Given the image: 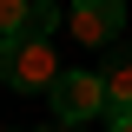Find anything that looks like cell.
Instances as JSON below:
<instances>
[{
  "label": "cell",
  "instance_id": "cell-1",
  "mask_svg": "<svg viewBox=\"0 0 132 132\" xmlns=\"http://www.w3.org/2000/svg\"><path fill=\"white\" fill-rule=\"evenodd\" d=\"M66 66L53 53V40H0V86H13V93H53Z\"/></svg>",
  "mask_w": 132,
  "mask_h": 132
},
{
  "label": "cell",
  "instance_id": "cell-2",
  "mask_svg": "<svg viewBox=\"0 0 132 132\" xmlns=\"http://www.w3.org/2000/svg\"><path fill=\"white\" fill-rule=\"evenodd\" d=\"M66 33L79 46H106L112 53L126 40V0H73L66 7Z\"/></svg>",
  "mask_w": 132,
  "mask_h": 132
},
{
  "label": "cell",
  "instance_id": "cell-3",
  "mask_svg": "<svg viewBox=\"0 0 132 132\" xmlns=\"http://www.w3.org/2000/svg\"><path fill=\"white\" fill-rule=\"evenodd\" d=\"M46 106L60 112V126H86V119L106 112V79L99 73H60L46 93Z\"/></svg>",
  "mask_w": 132,
  "mask_h": 132
},
{
  "label": "cell",
  "instance_id": "cell-4",
  "mask_svg": "<svg viewBox=\"0 0 132 132\" xmlns=\"http://www.w3.org/2000/svg\"><path fill=\"white\" fill-rule=\"evenodd\" d=\"M106 119H132V46L119 40L112 53H106Z\"/></svg>",
  "mask_w": 132,
  "mask_h": 132
},
{
  "label": "cell",
  "instance_id": "cell-5",
  "mask_svg": "<svg viewBox=\"0 0 132 132\" xmlns=\"http://www.w3.org/2000/svg\"><path fill=\"white\" fill-rule=\"evenodd\" d=\"M33 27V0H0V40H27Z\"/></svg>",
  "mask_w": 132,
  "mask_h": 132
},
{
  "label": "cell",
  "instance_id": "cell-6",
  "mask_svg": "<svg viewBox=\"0 0 132 132\" xmlns=\"http://www.w3.org/2000/svg\"><path fill=\"white\" fill-rule=\"evenodd\" d=\"M66 20V7L60 0H33V27H27V40H53V27Z\"/></svg>",
  "mask_w": 132,
  "mask_h": 132
},
{
  "label": "cell",
  "instance_id": "cell-7",
  "mask_svg": "<svg viewBox=\"0 0 132 132\" xmlns=\"http://www.w3.org/2000/svg\"><path fill=\"white\" fill-rule=\"evenodd\" d=\"M112 132H132V119H112Z\"/></svg>",
  "mask_w": 132,
  "mask_h": 132
},
{
  "label": "cell",
  "instance_id": "cell-8",
  "mask_svg": "<svg viewBox=\"0 0 132 132\" xmlns=\"http://www.w3.org/2000/svg\"><path fill=\"white\" fill-rule=\"evenodd\" d=\"M46 132H79V126H46Z\"/></svg>",
  "mask_w": 132,
  "mask_h": 132
}]
</instances>
